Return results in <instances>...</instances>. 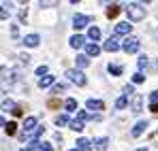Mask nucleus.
<instances>
[{
    "label": "nucleus",
    "instance_id": "8",
    "mask_svg": "<svg viewBox=\"0 0 158 151\" xmlns=\"http://www.w3.org/2000/svg\"><path fill=\"white\" fill-rule=\"evenodd\" d=\"M101 53V47L96 45V43H90V45H85V55L88 58H96Z\"/></svg>",
    "mask_w": 158,
    "mask_h": 151
},
{
    "label": "nucleus",
    "instance_id": "38",
    "mask_svg": "<svg viewBox=\"0 0 158 151\" xmlns=\"http://www.w3.org/2000/svg\"><path fill=\"white\" fill-rule=\"evenodd\" d=\"M26 15H28V11H26V9H22V11H19V19L24 22V19H26Z\"/></svg>",
    "mask_w": 158,
    "mask_h": 151
},
{
    "label": "nucleus",
    "instance_id": "35",
    "mask_svg": "<svg viewBox=\"0 0 158 151\" xmlns=\"http://www.w3.org/2000/svg\"><path fill=\"white\" fill-rule=\"evenodd\" d=\"M150 100H152V104H156V102H158V89H156V92H152V96H150Z\"/></svg>",
    "mask_w": 158,
    "mask_h": 151
},
{
    "label": "nucleus",
    "instance_id": "17",
    "mask_svg": "<svg viewBox=\"0 0 158 151\" xmlns=\"http://www.w3.org/2000/svg\"><path fill=\"white\" fill-rule=\"evenodd\" d=\"M107 145H109V138H105V136L94 141V147H96L98 151H105V149H107Z\"/></svg>",
    "mask_w": 158,
    "mask_h": 151
},
{
    "label": "nucleus",
    "instance_id": "21",
    "mask_svg": "<svg viewBox=\"0 0 158 151\" xmlns=\"http://www.w3.org/2000/svg\"><path fill=\"white\" fill-rule=\"evenodd\" d=\"M107 68H109V73H111L113 77H120V75H122V66H115V64H109Z\"/></svg>",
    "mask_w": 158,
    "mask_h": 151
},
{
    "label": "nucleus",
    "instance_id": "28",
    "mask_svg": "<svg viewBox=\"0 0 158 151\" xmlns=\"http://www.w3.org/2000/svg\"><path fill=\"white\" fill-rule=\"evenodd\" d=\"M143 81H145L143 73H135V75H132V83H143Z\"/></svg>",
    "mask_w": 158,
    "mask_h": 151
},
{
    "label": "nucleus",
    "instance_id": "37",
    "mask_svg": "<svg viewBox=\"0 0 158 151\" xmlns=\"http://www.w3.org/2000/svg\"><path fill=\"white\" fill-rule=\"evenodd\" d=\"M11 36L17 38V26H11Z\"/></svg>",
    "mask_w": 158,
    "mask_h": 151
},
{
    "label": "nucleus",
    "instance_id": "27",
    "mask_svg": "<svg viewBox=\"0 0 158 151\" xmlns=\"http://www.w3.org/2000/svg\"><path fill=\"white\" fill-rule=\"evenodd\" d=\"M36 75H39V79L47 77V66H45V64H43V66H39V68H36Z\"/></svg>",
    "mask_w": 158,
    "mask_h": 151
},
{
    "label": "nucleus",
    "instance_id": "4",
    "mask_svg": "<svg viewBox=\"0 0 158 151\" xmlns=\"http://www.w3.org/2000/svg\"><path fill=\"white\" fill-rule=\"evenodd\" d=\"M122 49L126 51V53H135V51L139 49V38H135V36L126 38V41H124V45H122Z\"/></svg>",
    "mask_w": 158,
    "mask_h": 151
},
{
    "label": "nucleus",
    "instance_id": "20",
    "mask_svg": "<svg viewBox=\"0 0 158 151\" xmlns=\"http://www.w3.org/2000/svg\"><path fill=\"white\" fill-rule=\"evenodd\" d=\"M77 149L79 151L90 149V141H88V138H79V141H77Z\"/></svg>",
    "mask_w": 158,
    "mask_h": 151
},
{
    "label": "nucleus",
    "instance_id": "2",
    "mask_svg": "<svg viewBox=\"0 0 158 151\" xmlns=\"http://www.w3.org/2000/svg\"><path fill=\"white\" fill-rule=\"evenodd\" d=\"M24 134H22V141H24V143H26V138L28 136H30V134H32V132H34V130H36V117H26V121H24Z\"/></svg>",
    "mask_w": 158,
    "mask_h": 151
},
{
    "label": "nucleus",
    "instance_id": "22",
    "mask_svg": "<svg viewBox=\"0 0 158 151\" xmlns=\"http://www.w3.org/2000/svg\"><path fill=\"white\" fill-rule=\"evenodd\" d=\"M128 104V96H120L118 100H115V109H124Z\"/></svg>",
    "mask_w": 158,
    "mask_h": 151
},
{
    "label": "nucleus",
    "instance_id": "5",
    "mask_svg": "<svg viewBox=\"0 0 158 151\" xmlns=\"http://www.w3.org/2000/svg\"><path fill=\"white\" fill-rule=\"evenodd\" d=\"M88 24H90V17H88V15H75V17H73V28H75V30L85 28Z\"/></svg>",
    "mask_w": 158,
    "mask_h": 151
},
{
    "label": "nucleus",
    "instance_id": "13",
    "mask_svg": "<svg viewBox=\"0 0 158 151\" xmlns=\"http://www.w3.org/2000/svg\"><path fill=\"white\" fill-rule=\"evenodd\" d=\"M39 41H41V38H39V34H28L26 38H24V43H26L28 47H36V45H39Z\"/></svg>",
    "mask_w": 158,
    "mask_h": 151
},
{
    "label": "nucleus",
    "instance_id": "18",
    "mask_svg": "<svg viewBox=\"0 0 158 151\" xmlns=\"http://www.w3.org/2000/svg\"><path fill=\"white\" fill-rule=\"evenodd\" d=\"M88 38H92V41H98V38H101V30H98L96 26H92V28L88 30Z\"/></svg>",
    "mask_w": 158,
    "mask_h": 151
},
{
    "label": "nucleus",
    "instance_id": "6",
    "mask_svg": "<svg viewBox=\"0 0 158 151\" xmlns=\"http://www.w3.org/2000/svg\"><path fill=\"white\" fill-rule=\"evenodd\" d=\"M71 47L73 49H81V47H85V38L81 36V34H75V36H71Z\"/></svg>",
    "mask_w": 158,
    "mask_h": 151
},
{
    "label": "nucleus",
    "instance_id": "24",
    "mask_svg": "<svg viewBox=\"0 0 158 151\" xmlns=\"http://www.w3.org/2000/svg\"><path fill=\"white\" fill-rule=\"evenodd\" d=\"M17 106H15V102L13 100H4L2 102V111H15Z\"/></svg>",
    "mask_w": 158,
    "mask_h": 151
},
{
    "label": "nucleus",
    "instance_id": "16",
    "mask_svg": "<svg viewBox=\"0 0 158 151\" xmlns=\"http://www.w3.org/2000/svg\"><path fill=\"white\" fill-rule=\"evenodd\" d=\"M64 109H66L69 113L77 111V109H79V106H77V100H75V98H66V102H64Z\"/></svg>",
    "mask_w": 158,
    "mask_h": 151
},
{
    "label": "nucleus",
    "instance_id": "23",
    "mask_svg": "<svg viewBox=\"0 0 158 151\" xmlns=\"http://www.w3.org/2000/svg\"><path fill=\"white\" fill-rule=\"evenodd\" d=\"M141 100H143L141 96H135V100H132V111H135V113L141 111Z\"/></svg>",
    "mask_w": 158,
    "mask_h": 151
},
{
    "label": "nucleus",
    "instance_id": "14",
    "mask_svg": "<svg viewBox=\"0 0 158 151\" xmlns=\"http://www.w3.org/2000/svg\"><path fill=\"white\" fill-rule=\"evenodd\" d=\"M75 64H77V68H85V66L90 64V58H88V55H77V58H75Z\"/></svg>",
    "mask_w": 158,
    "mask_h": 151
},
{
    "label": "nucleus",
    "instance_id": "15",
    "mask_svg": "<svg viewBox=\"0 0 158 151\" xmlns=\"http://www.w3.org/2000/svg\"><path fill=\"white\" fill-rule=\"evenodd\" d=\"M49 85H56L52 75H47V77H43V79H39V87H41V89H43V87H49Z\"/></svg>",
    "mask_w": 158,
    "mask_h": 151
},
{
    "label": "nucleus",
    "instance_id": "7",
    "mask_svg": "<svg viewBox=\"0 0 158 151\" xmlns=\"http://www.w3.org/2000/svg\"><path fill=\"white\" fill-rule=\"evenodd\" d=\"M85 106H88L90 111H103V109H105V102H103V100H94V98H90V100L85 102Z\"/></svg>",
    "mask_w": 158,
    "mask_h": 151
},
{
    "label": "nucleus",
    "instance_id": "30",
    "mask_svg": "<svg viewBox=\"0 0 158 151\" xmlns=\"http://www.w3.org/2000/svg\"><path fill=\"white\" fill-rule=\"evenodd\" d=\"M88 117H92V115H88L85 111H79V113H77V119H79V121H85Z\"/></svg>",
    "mask_w": 158,
    "mask_h": 151
},
{
    "label": "nucleus",
    "instance_id": "19",
    "mask_svg": "<svg viewBox=\"0 0 158 151\" xmlns=\"http://www.w3.org/2000/svg\"><path fill=\"white\" fill-rule=\"evenodd\" d=\"M4 132H6L9 136H13V134L17 132V124H15V121H9V124L4 126Z\"/></svg>",
    "mask_w": 158,
    "mask_h": 151
},
{
    "label": "nucleus",
    "instance_id": "29",
    "mask_svg": "<svg viewBox=\"0 0 158 151\" xmlns=\"http://www.w3.org/2000/svg\"><path fill=\"white\" fill-rule=\"evenodd\" d=\"M64 87H66L64 83H56V85H53V94H60V92H64Z\"/></svg>",
    "mask_w": 158,
    "mask_h": 151
},
{
    "label": "nucleus",
    "instance_id": "40",
    "mask_svg": "<svg viewBox=\"0 0 158 151\" xmlns=\"http://www.w3.org/2000/svg\"><path fill=\"white\" fill-rule=\"evenodd\" d=\"M71 151H79V149H77V147H75V149H71Z\"/></svg>",
    "mask_w": 158,
    "mask_h": 151
},
{
    "label": "nucleus",
    "instance_id": "32",
    "mask_svg": "<svg viewBox=\"0 0 158 151\" xmlns=\"http://www.w3.org/2000/svg\"><path fill=\"white\" fill-rule=\"evenodd\" d=\"M39 151H53V149H52V145H49V143H41Z\"/></svg>",
    "mask_w": 158,
    "mask_h": 151
},
{
    "label": "nucleus",
    "instance_id": "26",
    "mask_svg": "<svg viewBox=\"0 0 158 151\" xmlns=\"http://www.w3.org/2000/svg\"><path fill=\"white\" fill-rule=\"evenodd\" d=\"M71 128H73L75 132H81V130H83V121H79V119H75V121H71Z\"/></svg>",
    "mask_w": 158,
    "mask_h": 151
},
{
    "label": "nucleus",
    "instance_id": "31",
    "mask_svg": "<svg viewBox=\"0 0 158 151\" xmlns=\"http://www.w3.org/2000/svg\"><path fill=\"white\" fill-rule=\"evenodd\" d=\"M132 92H135V87H132V85H126V87H124V96H128V98H131Z\"/></svg>",
    "mask_w": 158,
    "mask_h": 151
},
{
    "label": "nucleus",
    "instance_id": "10",
    "mask_svg": "<svg viewBox=\"0 0 158 151\" xmlns=\"http://www.w3.org/2000/svg\"><path fill=\"white\" fill-rule=\"evenodd\" d=\"M120 11H122L120 4H109V6H107V17H109V19H115V17L120 15Z\"/></svg>",
    "mask_w": 158,
    "mask_h": 151
},
{
    "label": "nucleus",
    "instance_id": "25",
    "mask_svg": "<svg viewBox=\"0 0 158 151\" xmlns=\"http://www.w3.org/2000/svg\"><path fill=\"white\" fill-rule=\"evenodd\" d=\"M66 124H69V117H66V115H58V117H56V126H58V128L66 126Z\"/></svg>",
    "mask_w": 158,
    "mask_h": 151
},
{
    "label": "nucleus",
    "instance_id": "36",
    "mask_svg": "<svg viewBox=\"0 0 158 151\" xmlns=\"http://www.w3.org/2000/svg\"><path fill=\"white\" fill-rule=\"evenodd\" d=\"M13 115H15V117H22V115H24V111H22V106H17V109L13 111Z\"/></svg>",
    "mask_w": 158,
    "mask_h": 151
},
{
    "label": "nucleus",
    "instance_id": "41",
    "mask_svg": "<svg viewBox=\"0 0 158 151\" xmlns=\"http://www.w3.org/2000/svg\"><path fill=\"white\" fill-rule=\"evenodd\" d=\"M137 151H148V149H137Z\"/></svg>",
    "mask_w": 158,
    "mask_h": 151
},
{
    "label": "nucleus",
    "instance_id": "1",
    "mask_svg": "<svg viewBox=\"0 0 158 151\" xmlns=\"http://www.w3.org/2000/svg\"><path fill=\"white\" fill-rule=\"evenodd\" d=\"M126 13H128V19H131V22H141V19L145 17V6L139 4V2H131V4L126 6Z\"/></svg>",
    "mask_w": 158,
    "mask_h": 151
},
{
    "label": "nucleus",
    "instance_id": "34",
    "mask_svg": "<svg viewBox=\"0 0 158 151\" xmlns=\"http://www.w3.org/2000/svg\"><path fill=\"white\" fill-rule=\"evenodd\" d=\"M145 64H148V58H145V55H141V58H139V68H143Z\"/></svg>",
    "mask_w": 158,
    "mask_h": 151
},
{
    "label": "nucleus",
    "instance_id": "3",
    "mask_svg": "<svg viewBox=\"0 0 158 151\" xmlns=\"http://www.w3.org/2000/svg\"><path fill=\"white\" fill-rule=\"evenodd\" d=\"M66 77H69L75 85H85V75H83L81 70H75V68H73V70H66Z\"/></svg>",
    "mask_w": 158,
    "mask_h": 151
},
{
    "label": "nucleus",
    "instance_id": "11",
    "mask_svg": "<svg viewBox=\"0 0 158 151\" xmlns=\"http://www.w3.org/2000/svg\"><path fill=\"white\" fill-rule=\"evenodd\" d=\"M131 28H132V26L128 24V22L118 24V26H115V36H120V34H128V32H131Z\"/></svg>",
    "mask_w": 158,
    "mask_h": 151
},
{
    "label": "nucleus",
    "instance_id": "12",
    "mask_svg": "<svg viewBox=\"0 0 158 151\" xmlns=\"http://www.w3.org/2000/svg\"><path fill=\"white\" fill-rule=\"evenodd\" d=\"M145 128H148V121H137V124H135V128H132V132H131V134H132V136H141Z\"/></svg>",
    "mask_w": 158,
    "mask_h": 151
},
{
    "label": "nucleus",
    "instance_id": "9",
    "mask_svg": "<svg viewBox=\"0 0 158 151\" xmlns=\"http://www.w3.org/2000/svg\"><path fill=\"white\" fill-rule=\"evenodd\" d=\"M105 51H109V53H113V51H118L120 49V45H118V38L113 36V38H109V41H105Z\"/></svg>",
    "mask_w": 158,
    "mask_h": 151
},
{
    "label": "nucleus",
    "instance_id": "33",
    "mask_svg": "<svg viewBox=\"0 0 158 151\" xmlns=\"http://www.w3.org/2000/svg\"><path fill=\"white\" fill-rule=\"evenodd\" d=\"M47 106H49V109H58V106H60V100H56V98H53V100L47 102Z\"/></svg>",
    "mask_w": 158,
    "mask_h": 151
},
{
    "label": "nucleus",
    "instance_id": "39",
    "mask_svg": "<svg viewBox=\"0 0 158 151\" xmlns=\"http://www.w3.org/2000/svg\"><path fill=\"white\" fill-rule=\"evenodd\" d=\"M150 111H152V113H158V102L156 104H150Z\"/></svg>",
    "mask_w": 158,
    "mask_h": 151
}]
</instances>
